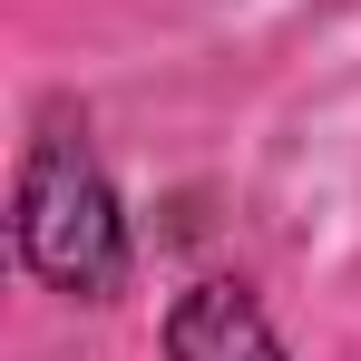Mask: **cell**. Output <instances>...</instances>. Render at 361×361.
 Listing matches in <instances>:
<instances>
[{
    "mask_svg": "<svg viewBox=\"0 0 361 361\" xmlns=\"http://www.w3.org/2000/svg\"><path fill=\"white\" fill-rule=\"evenodd\" d=\"M20 254L59 293H118L127 283L118 195H108L88 137L68 118H39V137H30V166H20Z\"/></svg>",
    "mask_w": 361,
    "mask_h": 361,
    "instance_id": "1",
    "label": "cell"
},
{
    "mask_svg": "<svg viewBox=\"0 0 361 361\" xmlns=\"http://www.w3.org/2000/svg\"><path fill=\"white\" fill-rule=\"evenodd\" d=\"M166 352L176 361H283V342H274V322L254 312V293L195 283V293L176 302V322H166Z\"/></svg>",
    "mask_w": 361,
    "mask_h": 361,
    "instance_id": "2",
    "label": "cell"
}]
</instances>
